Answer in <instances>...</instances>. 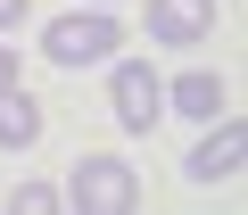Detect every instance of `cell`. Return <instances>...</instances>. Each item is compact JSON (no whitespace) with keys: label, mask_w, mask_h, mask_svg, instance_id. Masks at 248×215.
<instances>
[{"label":"cell","mask_w":248,"mask_h":215,"mask_svg":"<svg viewBox=\"0 0 248 215\" xmlns=\"http://www.w3.org/2000/svg\"><path fill=\"white\" fill-rule=\"evenodd\" d=\"M124 33L108 25V17H58L50 33H42V50H50V66H99L108 50H116Z\"/></svg>","instance_id":"7a4b0ae2"},{"label":"cell","mask_w":248,"mask_h":215,"mask_svg":"<svg viewBox=\"0 0 248 215\" xmlns=\"http://www.w3.org/2000/svg\"><path fill=\"white\" fill-rule=\"evenodd\" d=\"M166 99H174V116H199V124H215V116H223V83H215V75H182Z\"/></svg>","instance_id":"8992f818"},{"label":"cell","mask_w":248,"mask_h":215,"mask_svg":"<svg viewBox=\"0 0 248 215\" xmlns=\"http://www.w3.org/2000/svg\"><path fill=\"white\" fill-rule=\"evenodd\" d=\"M9 91H17V50L0 42V99H9Z\"/></svg>","instance_id":"9c48e42d"},{"label":"cell","mask_w":248,"mask_h":215,"mask_svg":"<svg viewBox=\"0 0 248 215\" xmlns=\"http://www.w3.org/2000/svg\"><path fill=\"white\" fill-rule=\"evenodd\" d=\"M232 166H240V124L223 116V124H215V133H207V141L190 149V182H223Z\"/></svg>","instance_id":"5b68a950"},{"label":"cell","mask_w":248,"mask_h":215,"mask_svg":"<svg viewBox=\"0 0 248 215\" xmlns=\"http://www.w3.org/2000/svg\"><path fill=\"white\" fill-rule=\"evenodd\" d=\"M17 17H25V0H0V25H17Z\"/></svg>","instance_id":"30bf717a"},{"label":"cell","mask_w":248,"mask_h":215,"mask_svg":"<svg viewBox=\"0 0 248 215\" xmlns=\"http://www.w3.org/2000/svg\"><path fill=\"white\" fill-rule=\"evenodd\" d=\"M108 91H116V124H124V133H149V124L166 116V83H157V75H149L141 58H124Z\"/></svg>","instance_id":"3957f363"},{"label":"cell","mask_w":248,"mask_h":215,"mask_svg":"<svg viewBox=\"0 0 248 215\" xmlns=\"http://www.w3.org/2000/svg\"><path fill=\"white\" fill-rule=\"evenodd\" d=\"M9 215H66V207H58V190H50V182H17Z\"/></svg>","instance_id":"ba28073f"},{"label":"cell","mask_w":248,"mask_h":215,"mask_svg":"<svg viewBox=\"0 0 248 215\" xmlns=\"http://www.w3.org/2000/svg\"><path fill=\"white\" fill-rule=\"evenodd\" d=\"M207 33H215V0H149V42L190 50V42H207Z\"/></svg>","instance_id":"277c9868"},{"label":"cell","mask_w":248,"mask_h":215,"mask_svg":"<svg viewBox=\"0 0 248 215\" xmlns=\"http://www.w3.org/2000/svg\"><path fill=\"white\" fill-rule=\"evenodd\" d=\"M66 207H75V215H133V207H141V182H133L124 157H75Z\"/></svg>","instance_id":"6da1fadb"},{"label":"cell","mask_w":248,"mask_h":215,"mask_svg":"<svg viewBox=\"0 0 248 215\" xmlns=\"http://www.w3.org/2000/svg\"><path fill=\"white\" fill-rule=\"evenodd\" d=\"M25 141H42V108L25 91H9L0 99V149H25Z\"/></svg>","instance_id":"52a82bcc"}]
</instances>
